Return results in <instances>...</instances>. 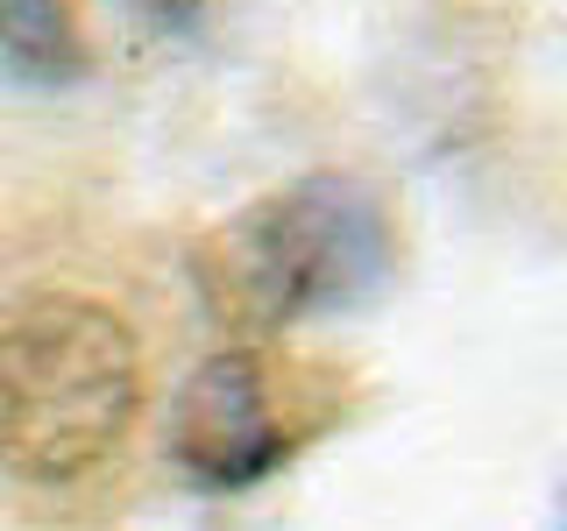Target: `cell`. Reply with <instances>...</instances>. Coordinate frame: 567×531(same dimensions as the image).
<instances>
[{
	"mask_svg": "<svg viewBox=\"0 0 567 531\" xmlns=\"http://www.w3.org/2000/svg\"><path fill=\"white\" fill-rule=\"evenodd\" d=\"M142 412V347L100 298L43 291L0 319V468L22 482H79Z\"/></svg>",
	"mask_w": 567,
	"mask_h": 531,
	"instance_id": "cell-2",
	"label": "cell"
},
{
	"mask_svg": "<svg viewBox=\"0 0 567 531\" xmlns=\"http://www.w3.org/2000/svg\"><path fill=\"white\" fill-rule=\"evenodd\" d=\"M390 277V220L362 177L312 170L227 212L192 248V283L220 326L270 341L298 319L362 305Z\"/></svg>",
	"mask_w": 567,
	"mask_h": 531,
	"instance_id": "cell-1",
	"label": "cell"
},
{
	"mask_svg": "<svg viewBox=\"0 0 567 531\" xmlns=\"http://www.w3.org/2000/svg\"><path fill=\"white\" fill-rule=\"evenodd\" d=\"M121 8H128L142 29H171L177 35V29H192L206 14V0H121Z\"/></svg>",
	"mask_w": 567,
	"mask_h": 531,
	"instance_id": "cell-5",
	"label": "cell"
},
{
	"mask_svg": "<svg viewBox=\"0 0 567 531\" xmlns=\"http://www.w3.org/2000/svg\"><path fill=\"white\" fill-rule=\"evenodd\" d=\"M306 439L291 412V376L262 347H220L185 376L171 404V460L199 489H248L277 475Z\"/></svg>",
	"mask_w": 567,
	"mask_h": 531,
	"instance_id": "cell-3",
	"label": "cell"
},
{
	"mask_svg": "<svg viewBox=\"0 0 567 531\" xmlns=\"http://www.w3.org/2000/svg\"><path fill=\"white\" fill-rule=\"evenodd\" d=\"M0 64L29 85H79L93 43L71 0H0Z\"/></svg>",
	"mask_w": 567,
	"mask_h": 531,
	"instance_id": "cell-4",
	"label": "cell"
}]
</instances>
